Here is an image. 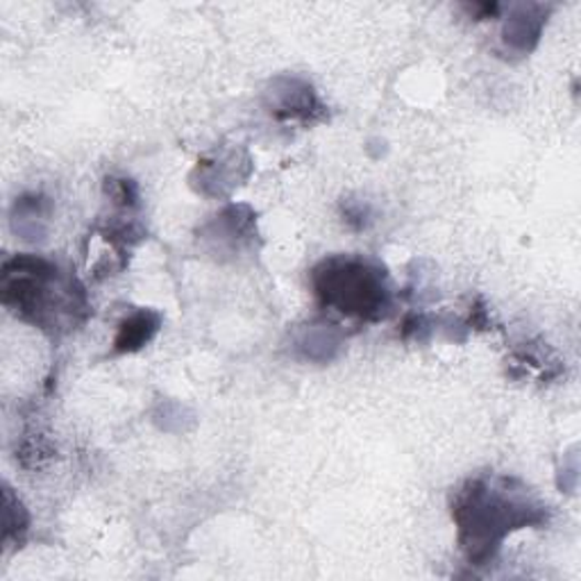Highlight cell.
<instances>
[{"instance_id": "1", "label": "cell", "mask_w": 581, "mask_h": 581, "mask_svg": "<svg viewBox=\"0 0 581 581\" xmlns=\"http://www.w3.org/2000/svg\"><path fill=\"white\" fill-rule=\"evenodd\" d=\"M452 520L469 563L486 566L495 559L509 534L546 523V512L520 482L482 475L456 491Z\"/></svg>"}, {"instance_id": "8", "label": "cell", "mask_w": 581, "mask_h": 581, "mask_svg": "<svg viewBox=\"0 0 581 581\" xmlns=\"http://www.w3.org/2000/svg\"><path fill=\"white\" fill-rule=\"evenodd\" d=\"M341 343V338L336 336L334 325H312L309 332L302 334L300 338V347L304 351L306 359H316V362H325L332 357V347H336Z\"/></svg>"}, {"instance_id": "3", "label": "cell", "mask_w": 581, "mask_h": 581, "mask_svg": "<svg viewBox=\"0 0 581 581\" xmlns=\"http://www.w3.org/2000/svg\"><path fill=\"white\" fill-rule=\"evenodd\" d=\"M312 284L319 302L343 316L379 323L391 314L394 293L389 276L366 257L336 255L323 259L314 268Z\"/></svg>"}, {"instance_id": "9", "label": "cell", "mask_w": 581, "mask_h": 581, "mask_svg": "<svg viewBox=\"0 0 581 581\" xmlns=\"http://www.w3.org/2000/svg\"><path fill=\"white\" fill-rule=\"evenodd\" d=\"M28 529V514L23 509V505L19 499H14L12 491L6 488V540H10L12 536H19Z\"/></svg>"}, {"instance_id": "6", "label": "cell", "mask_w": 581, "mask_h": 581, "mask_svg": "<svg viewBox=\"0 0 581 581\" xmlns=\"http://www.w3.org/2000/svg\"><path fill=\"white\" fill-rule=\"evenodd\" d=\"M160 325H162L160 314L146 312V309H141V312L132 314L130 319H126L121 323L119 334H116V338H114V351L116 353H137V351H141V347L146 343H150V338L158 334Z\"/></svg>"}, {"instance_id": "2", "label": "cell", "mask_w": 581, "mask_h": 581, "mask_svg": "<svg viewBox=\"0 0 581 581\" xmlns=\"http://www.w3.org/2000/svg\"><path fill=\"white\" fill-rule=\"evenodd\" d=\"M0 300L21 321L51 334L73 330L89 314L83 284L36 255H17L3 263Z\"/></svg>"}, {"instance_id": "7", "label": "cell", "mask_w": 581, "mask_h": 581, "mask_svg": "<svg viewBox=\"0 0 581 581\" xmlns=\"http://www.w3.org/2000/svg\"><path fill=\"white\" fill-rule=\"evenodd\" d=\"M46 218V198L42 196H23L14 205L12 214V225L23 235V239H32L36 235H42V227H39V220Z\"/></svg>"}, {"instance_id": "4", "label": "cell", "mask_w": 581, "mask_h": 581, "mask_svg": "<svg viewBox=\"0 0 581 581\" xmlns=\"http://www.w3.org/2000/svg\"><path fill=\"white\" fill-rule=\"evenodd\" d=\"M266 96L270 114L282 121L312 123L323 116V105L316 98V92L298 77H278Z\"/></svg>"}, {"instance_id": "5", "label": "cell", "mask_w": 581, "mask_h": 581, "mask_svg": "<svg viewBox=\"0 0 581 581\" xmlns=\"http://www.w3.org/2000/svg\"><path fill=\"white\" fill-rule=\"evenodd\" d=\"M544 23H546L544 8L518 6L509 14L505 30H502V36H505V44L509 49H514L518 53H529L538 42L540 30H544Z\"/></svg>"}]
</instances>
